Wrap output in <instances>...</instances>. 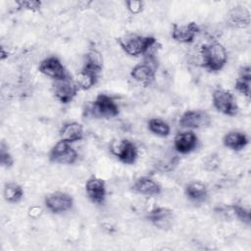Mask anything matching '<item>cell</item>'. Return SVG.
<instances>
[{
	"label": "cell",
	"mask_w": 251,
	"mask_h": 251,
	"mask_svg": "<svg viewBox=\"0 0 251 251\" xmlns=\"http://www.w3.org/2000/svg\"><path fill=\"white\" fill-rule=\"evenodd\" d=\"M200 57L201 66L212 73L221 71L227 63V51L226 47L218 41H212L202 45Z\"/></svg>",
	"instance_id": "obj_1"
},
{
	"label": "cell",
	"mask_w": 251,
	"mask_h": 251,
	"mask_svg": "<svg viewBox=\"0 0 251 251\" xmlns=\"http://www.w3.org/2000/svg\"><path fill=\"white\" fill-rule=\"evenodd\" d=\"M119 45L129 56H146L151 54L150 51L158 43L154 36L139 35V34H126L117 39Z\"/></svg>",
	"instance_id": "obj_2"
},
{
	"label": "cell",
	"mask_w": 251,
	"mask_h": 251,
	"mask_svg": "<svg viewBox=\"0 0 251 251\" xmlns=\"http://www.w3.org/2000/svg\"><path fill=\"white\" fill-rule=\"evenodd\" d=\"M212 103L214 108L225 116L234 117L239 110L234 94L230 90L222 87L213 91Z\"/></svg>",
	"instance_id": "obj_3"
},
{
	"label": "cell",
	"mask_w": 251,
	"mask_h": 251,
	"mask_svg": "<svg viewBox=\"0 0 251 251\" xmlns=\"http://www.w3.org/2000/svg\"><path fill=\"white\" fill-rule=\"evenodd\" d=\"M158 69V62L152 54L145 56L143 62L136 64L130 71V76L137 82L148 86L150 85L156 76V71Z\"/></svg>",
	"instance_id": "obj_4"
},
{
	"label": "cell",
	"mask_w": 251,
	"mask_h": 251,
	"mask_svg": "<svg viewBox=\"0 0 251 251\" xmlns=\"http://www.w3.org/2000/svg\"><path fill=\"white\" fill-rule=\"evenodd\" d=\"M89 113L94 118L110 119L119 115L120 108L111 96L105 93H99L90 104Z\"/></svg>",
	"instance_id": "obj_5"
},
{
	"label": "cell",
	"mask_w": 251,
	"mask_h": 251,
	"mask_svg": "<svg viewBox=\"0 0 251 251\" xmlns=\"http://www.w3.org/2000/svg\"><path fill=\"white\" fill-rule=\"evenodd\" d=\"M79 88L73 76L53 80L52 93L54 97L62 104H68L76 96Z\"/></svg>",
	"instance_id": "obj_6"
},
{
	"label": "cell",
	"mask_w": 251,
	"mask_h": 251,
	"mask_svg": "<svg viewBox=\"0 0 251 251\" xmlns=\"http://www.w3.org/2000/svg\"><path fill=\"white\" fill-rule=\"evenodd\" d=\"M48 158L51 163L60 165H73L76 162L78 154L71 143L60 139L51 148Z\"/></svg>",
	"instance_id": "obj_7"
},
{
	"label": "cell",
	"mask_w": 251,
	"mask_h": 251,
	"mask_svg": "<svg viewBox=\"0 0 251 251\" xmlns=\"http://www.w3.org/2000/svg\"><path fill=\"white\" fill-rule=\"evenodd\" d=\"M110 150L123 164L132 165L136 162L138 157V150L136 145L128 139H120L113 141Z\"/></svg>",
	"instance_id": "obj_8"
},
{
	"label": "cell",
	"mask_w": 251,
	"mask_h": 251,
	"mask_svg": "<svg viewBox=\"0 0 251 251\" xmlns=\"http://www.w3.org/2000/svg\"><path fill=\"white\" fill-rule=\"evenodd\" d=\"M44 205L52 214H62L73 208L74 198L67 192L54 191L45 196Z\"/></svg>",
	"instance_id": "obj_9"
},
{
	"label": "cell",
	"mask_w": 251,
	"mask_h": 251,
	"mask_svg": "<svg viewBox=\"0 0 251 251\" xmlns=\"http://www.w3.org/2000/svg\"><path fill=\"white\" fill-rule=\"evenodd\" d=\"M210 117L203 110H187L183 112L178 120V125L185 130H193L210 125Z\"/></svg>",
	"instance_id": "obj_10"
},
{
	"label": "cell",
	"mask_w": 251,
	"mask_h": 251,
	"mask_svg": "<svg viewBox=\"0 0 251 251\" xmlns=\"http://www.w3.org/2000/svg\"><path fill=\"white\" fill-rule=\"evenodd\" d=\"M38 71L53 80L61 79L70 75L61 60L56 56H49L43 59L38 66Z\"/></svg>",
	"instance_id": "obj_11"
},
{
	"label": "cell",
	"mask_w": 251,
	"mask_h": 251,
	"mask_svg": "<svg viewBox=\"0 0 251 251\" xmlns=\"http://www.w3.org/2000/svg\"><path fill=\"white\" fill-rule=\"evenodd\" d=\"M84 190L87 198L92 203L101 205L105 202L107 189H106V183L104 179L96 176H89L85 182Z\"/></svg>",
	"instance_id": "obj_12"
},
{
	"label": "cell",
	"mask_w": 251,
	"mask_h": 251,
	"mask_svg": "<svg viewBox=\"0 0 251 251\" xmlns=\"http://www.w3.org/2000/svg\"><path fill=\"white\" fill-rule=\"evenodd\" d=\"M200 31L199 25L195 22H189L183 25H173L172 38L179 43H192Z\"/></svg>",
	"instance_id": "obj_13"
},
{
	"label": "cell",
	"mask_w": 251,
	"mask_h": 251,
	"mask_svg": "<svg viewBox=\"0 0 251 251\" xmlns=\"http://www.w3.org/2000/svg\"><path fill=\"white\" fill-rule=\"evenodd\" d=\"M198 137L193 130L178 132L174 138V148L180 154H189L197 148Z\"/></svg>",
	"instance_id": "obj_14"
},
{
	"label": "cell",
	"mask_w": 251,
	"mask_h": 251,
	"mask_svg": "<svg viewBox=\"0 0 251 251\" xmlns=\"http://www.w3.org/2000/svg\"><path fill=\"white\" fill-rule=\"evenodd\" d=\"M148 221L160 229H167L172 226L174 211L168 207H155L147 215Z\"/></svg>",
	"instance_id": "obj_15"
},
{
	"label": "cell",
	"mask_w": 251,
	"mask_h": 251,
	"mask_svg": "<svg viewBox=\"0 0 251 251\" xmlns=\"http://www.w3.org/2000/svg\"><path fill=\"white\" fill-rule=\"evenodd\" d=\"M131 189L138 194L144 196H157L162 191V186L158 181L149 176H140L135 179Z\"/></svg>",
	"instance_id": "obj_16"
},
{
	"label": "cell",
	"mask_w": 251,
	"mask_h": 251,
	"mask_svg": "<svg viewBox=\"0 0 251 251\" xmlns=\"http://www.w3.org/2000/svg\"><path fill=\"white\" fill-rule=\"evenodd\" d=\"M60 139L67 141L69 143H74L79 141L84 136L83 126L77 122H68L65 123L59 131Z\"/></svg>",
	"instance_id": "obj_17"
},
{
	"label": "cell",
	"mask_w": 251,
	"mask_h": 251,
	"mask_svg": "<svg viewBox=\"0 0 251 251\" xmlns=\"http://www.w3.org/2000/svg\"><path fill=\"white\" fill-rule=\"evenodd\" d=\"M250 11L242 5H237L231 8L227 14V23L234 27H247L250 25Z\"/></svg>",
	"instance_id": "obj_18"
},
{
	"label": "cell",
	"mask_w": 251,
	"mask_h": 251,
	"mask_svg": "<svg viewBox=\"0 0 251 251\" xmlns=\"http://www.w3.org/2000/svg\"><path fill=\"white\" fill-rule=\"evenodd\" d=\"M249 143V138L243 131L231 130L226 133L223 137V144L225 147L232 151H241Z\"/></svg>",
	"instance_id": "obj_19"
},
{
	"label": "cell",
	"mask_w": 251,
	"mask_h": 251,
	"mask_svg": "<svg viewBox=\"0 0 251 251\" xmlns=\"http://www.w3.org/2000/svg\"><path fill=\"white\" fill-rule=\"evenodd\" d=\"M234 88L237 92L245 96L250 97L251 92V68L249 66H244L239 69L238 76L234 82Z\"/></svg>",
	"instance_id": "obj_20"
},
{
	"label": "cell",
	"mask_w": 251,
	"mask_h": 251,
	"mask_svg": "<svg viewBox=\"0 0 251 251\" xmlns=\"http://www.w3.org/2000/svg\"><path fill=\"white\" fill-rule=\"evenodd\" d=\"M184 194L189 200L200 202L207 197L208 188L204 182L200 180H193L185 185Z\"/></svg>",
	"instance_id": "obj_21"
},
{
	"label": "cell",
	"mask_w": 251,
	"mask_h": 251,
	"mask_svg": "<svg viewBox=\"0 0 251 251\" xmlns=\"http://www.w3.org/2000/svg\"><path fill=\"white\" fill-rule=\"evenodd\" d=\"M98 76L99 74L82 67L80 71L76 74L75 80L79 89L88 90L97 83Z\"/></svg>",
	"instance_id": "obj_22"
},
{
	"label": "cell",
	"mask_w": 251,
	"mask_h": 251,
	"mask_svg": "<svg viewBox=\"0 0 251 251\" xmlns=\"http://www.w3.org/2000/svg\"><path fill=\"white\" fill-rule=\"evenodd\" d=\"M82 67L91 70L97 74H100L103 70L102 54L96 49H90L84 56Z\"/></svg>",
	"instance_id": "obj_23"
},
{
	"label": "cell",
	"mask_w": 251,
	"mask_h": 251,
	"mask_svg": "<svg viewBox=\"0 0 251 251\" xmlns=\"http://www.w3.org/2000/svg\"><path fill=\"white\" fill-rule=\"evenodd\" d=\"M24 189L17 182H7L3 188V196L8 203H19L24 197Z\"/></svg>",
	"instance_id": "obj_24"
},
{
	"label": "cell",
	"mask_w": 251,
	"mask_h": 251,
	"mask_svg": "<svg viewBox=\"0 0 251 251\" xmlns=\"http://www.w3.org/2000/svg\"><path fill=\"white\" fill-rule=\"evenodd\" d=\"M147 127L151 133L159 137H167L171 133L170 125L160 118L150 119L147 122Z\"/></svg>",
	"instance_id": "obj_25"
},
{
	"label": "cell",
	"mask_w": 251,
	"mask_h": 251,
	"mask_svg": "<svg viewBox=\"0 0 251 251\" xmlns=\"http://www.w3.org/2000/svg\"><path fill=\"white\" fill-rule=\"evenodd\" d=\"M232 214L235 216V218L240 221L241 223L250 226L251 224V215H250V211L249 209L245 208L244 206H241L239 204H232L228 207Z\"/></svg>",
	"instance_id": "obj_26"
},
{
	"label": "cell",
	"mask_w": 251,
	"mask_h": 251,
	"mask_svg": "<svg viewBox=\"0 0 251 251\" xmlns=\"http://www.w3.org/2000/svg\"><path fill=\"white\" fill-rule=\"evenodd\" d=\"M0 164L6 169H10L14 165V158L5 141H2L0 145Z\"/></svg>",
	"instance_id": "obj_27"
},
{
	"label": "cell",
	"mask_w": 251,
	"mask_h": 251,
	"mask_svg": "<svg viewBox=\"0 0 251 251\" xmlns=\"http://www.w3.org/2000/svg\"><path fill=\"white\" fill-rule=\"evenodd\" d=\"M17 5L19 6V8H22L25 10L37 12L41 9L42 2L39 0H22V1H18Z\"/></svg>",
	"instance_id": "obj_28"
},
{
	"label": "cell",
	"mask_w": 251,
	"mask_h": 251,
	"mask_svg": "<svg viewBox=\"0 0 251 251\" xmlns=\"http://www.w3.org/2000/svg\"><path fill=\"white\" fill-rule=\"evenodd\" d=\"M126 7L130 14L137 15L143 11L144 3L141 0H127L126 1Z\"/></svg>",
	"instance_id": "obj_29"
},
{
	"label": "cell",
	"mask_w": 251,
	"mask_h": 251,
	"mask_svg": "<svg viewBox=\"0 0 251 251\" xmlns=\"http://www.w3.org/2000/svg\"><path fill=\"white\" fill-rule=\"evenodd\" d=\"M42 209L39 206H32L28 209V216L32 219H37L41 216Z\"/></svg>",
	"instance_id": "obj_30"
},
{
	"label": "cell",
	"mask_w": 251,
	"mask_h": 251,
	"mask_svg": "<svg viewBox=\"0 0 251 251\" xmlns=\"http://www.w3.org/2000/svg\"><path fill=\"white\" fill-rule=\"evenodd\" d=\"M6 58H8V51H5L4 47L1 46V48H0V59L5 60Z\"/></svg>",
	"instance_id": "obj_31"
}]
</instances>
